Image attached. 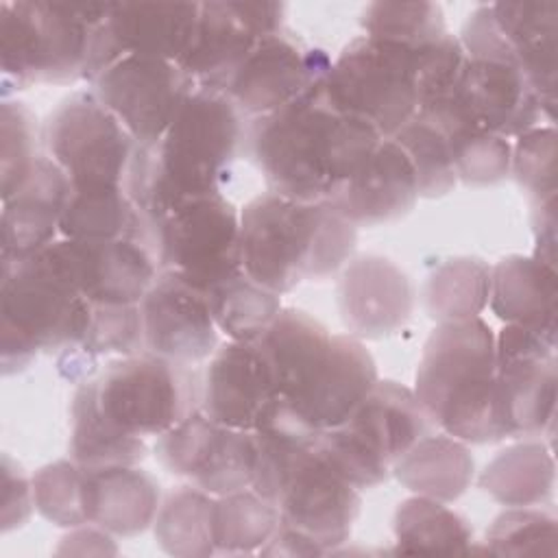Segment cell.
I'll return each mask as SVG.
<instances>
[{
    "label": "cell",
    "mask_w": 558,
    "mask_h": 558,
    "mask_svg": "<svg viewBox=\"0 0 558 558\" xmlns=\"http://www.w3.org/2000/svg\"><path fill=\"white\" fill-rule=\"evenodd\" d=\"M320 83L279 111L248 120L244 144L268 192L305 203L329 201L384 140L331 105Z\"/></svg>",
    "instance_id": "6da1fadb"
},
{
    "label": "cell",
    "mask_w": 558,
    "mask_h": 558,
    "mask_svg": "<svg viewBox=\"0 0 558 558\" xmlns=\"http://www.w3.org/2000/svg\"><path fill=\"white\" fill-rule=\"evenodd\" d=\"M244 116L218 89L196 85L163 137L137 146L126 192L148 222L181 203L222 194L244 146Z\"/></svg>",
    "instance_id": "7a4b0ae2"
},
{
    "label": "cell",
    "mask_w": 558,
    "mask_h": 558,
    "mask_svg": "<svg viewBox=\"0 0 558 558\" xmlns=\"http://www.w3.org/2000/svg\"><path fill=\"white\" fill-rule=\"evenodd\" d=\"M355 244L357 227L327 201L305 203L264 192L240 209L242 268L277 294L336 275Z\"/></svg>",
    "instance_id": "3957f363"
},
{
    "label": "cell",
    "mask_w": 558,
    "mask_h": 558,
    "mask_svg": "<svg viewBox=\"0 0 558 558\" xmlns=\"http://www.w3.org/2000/svg\"><path fill=\"white\" fill-rule=\"evenodd\" d=\"M412 390L445 434L466 445L506 438L497 395L495 333L482 316L438 323L432 329Z\"/></svg>",
    "instance_id": "277c9868"
},
{
    "label": "cell",
    "mask_w": 558,
    "mask_h": 558,
    "mask_svg": "<svg viewBox=\"0 0 558 558\" xmlns=\"http://www.w3.org/2000/svg\"><path fill=\"white\" fill-rule=\"evenodd\" d=\"M92 305L48 255L2 262L0 270V362L2 375L24 371L39 351L76 349L87 331Z\"/></svg>",
    "instance_id": "5b68a950"
},
{
    "label": "cell",
    "mask_w": 558,
    "mask_h": 558,
    "mask_svg": "<svg viewBox=\"0 0 558 558\" xmlns=\"http://www.w3.org/2000/svg\"><path fill=\"white\" fill-rule=\"evenodd\" d=\"M111 2H2V96L41 83L85 78L96 28Z\"/></svg>",
    "instance_id": "8992f818"
},
{
    "label": "cell",
    "mask_w": 558,
    "mask_h": 558,
    "mask_svg": "<svg viewBox=\"0 0 558 558\" xmlns=\"http://www.w3.org/2000/svg\"><path fill=\"white\" fill-rule=\"evenodd\" d=\"M434 429L412 388L377 379L342 425L318 432L316 445L329 466L360 490L386 482L395 462Z\"/></svg>",
    "instance_id": "52a82bcc"
},
{
    "label": "cell",
    "mask_w": 558,
    "mask_h": 558,
    "mask_svg": "<svg viewBox=\"0 0 558 558\" xmlns=\"http://www.w3.org/2000/svg\"><path fill=\"white\" fill-rule=\"evenodd\" d=\"M466 61L451 102L477 126L501 137H519L545 118L538 94L499 33L490 4L477 7L462 26Z\"/></svg>",
    "instance_id": "ba28073f"
},
{
    "label": "cell",
    "mask_w": 558,
    "mask_h": 558,
    "mask_svg": "<svg viewBox=\"0 0 558 558\" xmlns=\"http://www.w3.org/2000/svg\"><path fill=\"white\" fill-rule=\"evenodd\" d=\"M414 48L375 39H351L323 78L331 105L392 137L418 113V78Z\"/></svg>",
    "instance_id": "9c48e42d"
},
{
    "label": "cell",
    "mask_w": 558,
    "mask_h": 558,
    "mask_svg": "<svg viewBox=\"0 0 558 558\" xmlns=\"http://www.w3.org/2000/svg\"><path fill=\"white\" fill-rule=\"evenodd\" d=\"M96 397L126 434L161 436L201 408V381L190 364L144 351L111 362L96 379Z\"/></svg>",
    "instance_id": "30bf717a"
},
{
    "label": "cell",
    "mask_w": 558,
    "mask_h": 558,
    "mask_svg": "<svg viewBox=\"0 0 558 558\" xmlns=\"http://www.w3.org/2000/svg\"><path fill=\"white\" fill-rule=\"evenodd\" d=\"M150 225V251L159 270H170L201 292L240 275V209L225 194L177 205Z\"/></svg>",
    "instance_id": "8fae6325"
},
{
    "label": "cell",
    "mask_w": 558,
    "mask_h": 558,
    "mask_svg": "<svg viewBox=\"0 0 558 558\" xmlns=\"http://www.w3.org/2000/svg\"><path fill=\"white\" fill-rule=\"evenodd\" d=\"M44 142L72 187H124L137 153L131 133L94 92L68 96L48 116Z\"/></svg>",
    "instance_id": "7c38bea8"
},
{
    "label": "cell",
    "mask_w": 558,
    "mask_h": 558,
    "mask_svg": "<svg viewBox=\"0 0 558 558\" xmlns=\"http://www.w3.org/2000/svg\"><path fill=\"white\" fill-rule=\"evenodd\" d=\"M155 458L168 473L220 497L251 488L257 442L253 432L227 427L198 408L157 436Z\"/></svg>",
    "instance_id": "4fadbf2b"
},
{
    "label": "cell",
    "mask_w": 558,
    "mask_h": 558,
    "mask_svg": "<svg viewBox=\"0 0 558 558\" xmlns=\"http://www.w3.org/2000/svg\"><path fill=\"white\" fill-rule=\"evenodd\" d=\"M96 98L122 122L137 146H155L196 87L172 61L122 57L94 81Z\"/></svg>",
    "instance_id": "5bb4252c"
},
{
    "label": "cell",
    "mask_w": 558,
    "mask_h": 558,
    "mask_svg": "<svg viewBox=\"0 0 558 558\" xmlns=\"http://www.w3.org/2000/svg\"><path fill=\"white\" fill-rule=\"evenodd\" d=\"M329 68L331 59L323 48H312L296 35L279 31L262 37L218 92L246 120H253L303 96L327 76Z\"/></svg>",
    "instance_id": "9a60e30c"
},
{
    "label": "cell",
    "mask_w": 558,
    "mask_h": 558,
    "mask_svg": "<svg viewBox=\"0 0 558 558\" xmlns=\"http://www.w3.org/2000/svg\"><path fill=\"white\" fill-rule=\"evenodd\" d=\"M281 2H201L192 41L177 63L194 85L220 89L253 46L283 31Z\"/></svg>",
    "instance_id": "2e32d148"
},
{
    "label": "cell",
    "mask_w": 558,
    "mask_h": 558,
    "mask_svg": "<svg viewBox=\"0 0 558 558\" xmlns=\"http://www.w3.org/2000/svg\"><path fill=\"white\" fill-rule=\"evenodd\" d=\"M46 251L92 305H140L159 275L150 246L137 240L59 238Z\"/></svg>",
    "instance_id": "e0dca14e"
},
{
    "label": "cell",
    "mask_w": 558,
    "mask_h": 558,
    "mask_svg": "<svg viewBox=\"0 0 558 558\" xmlns=\"http://www.w3.org/2000/svg\"><path fill=\"white\" fill-rule=\"evenodd\" d=\"M279 401L272 368L255 340H229L214 351L201 381V410L209 418L255 432Z\"/></svg>",
    "instance_id": "ac0fdd59"
},
{
    "label": "cell",
    "mask_w": 558,
    "mask_h": 558,
    "mask_svg": "<svg viewBox=\"0 0 558 558\" xmlns=\"http://www.w3.org/2000/svg\"><path fill=\"white\" fill-rule=\"evenodd\" d=\"M140 312L146 353L192 366L218 349V327L205 294L170 270H159Z\"/></svg>",
    "instance_id": "d6986e66"
},
{
    "label": "cell",
    "mask_w": 558,
    "mask_h": 558,
    "mask_svg": "<svg viewBox=\"0 0 558 558\" xmlns=\"http://www.w3.org/2000/svg\"><path fill=\"white\" fill-rule=\"evenodd\" d=\"M338 310L347 333L381 340L397 333L412 316L414 288L408 272L384 255L347 262L338 281Z\"/></svg>",
    "instance_id": "ffe728a7"
},
{
    "label": "cell",
    "mask_w": 558,
    "mask_h": 558,
    "mask_svg": "<svg viewBox=\"0 0 558 558\" xmlns=\"http://www.w3.org/2000/svg\"><path fill=\"white\" fill-rule=\"evenodd\" d=\"M377 379V364L364 342L351 333H333L327 357L303 395L281 408L314 432L333 429L353 414Z\"/></svg>",
    "instance_id": "44dd1931"
},
{
    "label": "cell",
    "mask_w": 558,
    "mask_h": 558,
    "mask_svg": "<svg viewBox=\"0 0 558 558\" xmlns=\"http://www.w3.org/2000/svg\"><path fill=\"white\" fill-rule=\"evenodd\" d=\"M414 168L397 142L384 137L364 166L327 201L355 227L403 218L418 201Z\"/></svg>",
    "instance_id": "7402d4cb"
},
{
    "label": "cell",
    "mask_w": 558,
    "mask_h": 558,
    "mask_svg": "<svg viewBox=\"0 0 558 558\" xmlns=\"http://www.w3.org/2000/svg\"><path fill=\"white\" fill-rule=\"evenodd\" d=\"M70 192L68 174L48 155H41L26 181L2 198L0 262L24 259L54 242Z\"/></svg>",
    "instance_id": "603a6c76"
},
{
    "label": "cell",
    "mask_w": 558,
    "mask_h": 558,
    "mask_svg": "<svg viewBox=\"0 0 558 558\" xmlns=\"http://www.w3.org/2000/svg\"><path fill=\"white\" fill-rule=\"evenodd\" d=\"M201 2H111L102 28L118 57H150L179 63L185 54Z\"/></svg>",
    "instance_id": "cb8c5ba5"
},
{
    "label": "cell",
    "mask_w": 558,
    "mask_h": 558,
    "mask_svg": "<svg viewBox=\"0 0 558 558\" xmlns=\"http://www.w3.org/2000/svg\"><path fill=\"white\" fill-rule=\"evenodd\" d=\"M495 24L510 46L517 63L530 78L541 98L545 118H556V41L558 2L556 0H514L490 4Z\"/></svg>",
    "instance_id": "d4e9b609"
},
{
    "label": "cell",
    "mask_w": 558,
    "mask_h": 558,
    "mask_svg": "<svg viewBox=\"0 0 558 558\" xmlns=\"http://www.w3.org/2000/svg\"><path fill=\"white\" fill-rule=\"evenodd\" d=\"M159 504V484L137 464L85 469L87 525L135 536L153 525Z\"/></svg>",
    "instance_id": "484cf974"
},
{
    "label": "cell",
    "mask_w": 558,
    "mask_h": 558,
    "mask_svg": "<svg viewBox=\"0 0 558 558\" xmlns=\"http://www.w3.org/2000/svg\"><path fill=\"white\" fill-rule=\"evenodd\" d=\"M331 336L327 327L296 307H281L255 340L266 355L283 405L296 401L327 357Z\"/></svg>",
    "instance_id": "4316f807"
},
{
    "label": "cell",
    "mask_w": 558,
    "mask_h": 558,
    "mask_svg": "<svg viewBox=\"0 0 558 558\" xmlns=\"http://www.w3.org/2000/svg\"><path fill=\"white\" fill-rule=\"evenodd\" d=\"M558 270L534 255H508L490 268V310L514 325L556 327Z\"/></svg>",
    "instance_id": "83f0119b"
},
{
    "label": "cell",
    "mask_w": 558,
    "mask_h": 558,
    "mask_svg": "<svg viewBox=\"0 0 558 558\" xmlns=\"http://www.w3.org/2000/svg\"><path fill=\"white\" fill-rule=\"evenodd\" d=\"M497 395L506 438H538L556 418V357L497 364Z\"/></svg>",
    "instance_id": "f1b7e54d"
},
{
    "label": "cell",
    "mask_w": 558,
    "mask_h": 558,
    "mask_svg": "<svg viewBox=\"0 0 558 558\" xmlns=\"http://www.w3.org/2000/svg\"><path fill=\"white\" fill-rule=\"evenodd\" d=\"M146 453V438L126 434L100 410L96 379L81 381L70 405V458L85 469H100L133 466Z\"/></svg>",
    "instance_id": "f546056e"
},
{
    "label": "cell",
    "mask_w": 558,
    "mask_h": 558,
    "mask_svg": "<svg viewBox=\"0 0 558 558\" xmlns=\"http://www.w3.org/2000/svg\"><path fill=\"white\" fill-rule=\"evenodd\" d=\"M473 466L466 442L434 432L395 462L392 475L414 495L451 504L469 488Z\"/></svg>",
    "instance_id": "4dcf8cb0"
},
{
    "label": "cell",
    "mask_w": 558,
    "mask_h": 558,
    "mask_svg": "<svg viewBox=\"0 0 558 558\" xmlns=\"http://www.w3.org/2000/svg\"><path fill=\"white\" fill-rule=\"evenodd\" d=\"M59 235L68 240H137L150 246V225L124 187H72Z\"/></svg>",
    "instance_id": "1f68e13d"
},
{
    "label": "cell",
    "mask_w": 558,
    "mask_h": 558,
    "mask_svg": "<svg viewBox=\"0 0 558 558\" xmlns=\"http://www.w3.org/2000/svg\"><path fill=\"white\" fill-rule=\"evenodd\" d=\"M418 113L429 116L442 129L458 181L466 185H495L510 174L512 144L506 137L477 126L451 102Z\"/></svg>",
    "instance_id": "d6a6232c"
},
{
    "label": "cell",
    "mask_w": 558,
    "mask_h": 558,
    "mask_svg": "<svg viewBox=\"0 0 558 558\" xmlns=\"http://www.w3.org/2000/svg\"><path fill=\"white\" fill-rule=\"evenodd\" d=\"M480 486L506 508L538 506L554 490L551 449L536 438H523L499 451L482 471Z\"/></svg>",
    "instance_id": "836d02e7"
},
{
    "label": "cell",
    "mask_w": 558,
    "mask_h": 558,
    "mask_svg": "<svg viewBox=\"0 0 558 558\" xmlns=\"http://www.w3.org/2000/svg\"><path fill=\"white\" fill-rule=\"evenodd\" d=\"M395 538L399 554H469L473 530L466 519L447 504L414 495L395 512Z\"/></svg>",
    "instance_id": "e575fe53"
},
{
    "label": "cell",
    "mask_w": 558,
    "mask_h": 558,
    "mask_svg": "<svg viewBox=\"0 0 558 558\" xmlns=\"http://www.w3.org/2000/svg\"><path fill=\"white\" fill-rule=\"evenodd\" d=\"M214 501V495L196 486H181L172 490L159 504L153 521L157 545L166 554L179 558L216 554Z\"/></svg>",
    "instance_id": "d590c367"
},
{
    "label": "cell",
    "mask_w": 558,
    "mask_h": 558,
    "mask_svg": "<svg viewBox=\"0 0 558 558\" xmlns=\"http://www.w3.org/2000/svg\"><path fill=\"white\" fill-rule=\"evenodd\" d=\"M203 294L218 331L238 342L257 340L281 312V294L259 286L244 270Z\"/></svg>",
    "instance_id": "8d00e7d4"
},
{
    "label": "cell",
    "mask_w": 558,
    "mask_h": 558,
    "mask_svg": "<svg viewBox=\"0 0 558 558\" xmlns=\"http://www.w3.org/2000/svg\"><path fill=\"white\" fill-rule=\"evenodd\" d=\"M490 268L480 257H451L427 277L425 310L436 323L477 318L488 305Z\"/></svg>",
    "instance_id": "74e56055"
},
{
    "label": "cell",
    "mask_w": 558,
    "mask_h": 558,
    "mask_svg": "<svg viewBox=\"0 0 558 558\" xmlns=\"http://www.w3.org/2000/svg\"><path fill=\"white\" fill-rule=\"evenodd\" d=\"M279 525L275 504L253 488L220 495L214 501V545L216 554L259 551Z\"/></svg>",
    "instance_id": "f35d334b"
},
{
    "label": "cell",
    "mask_w": 558,
    "mask_h": 558,
    "mask_svg": "<svg viewBox=\"0 0 558 558\" xmlns=\"http://www.w3.org/2000/svg\"><path fill=\"white\" fill-rule=\"evenodd\" d=\"M390 140L410 159L418 181V196L438 198L456 187L458 179L447 137L429 116L416 113Z\"/></svg>",
    "instance_id": "ab89813d"
},
{
    "label": "cell",
    "mask_w": 558,
    "mask_h": 558,
    "mask_svg": "<svg viewBox=\"0 0 558 558\" xmlns=\"http://www.w3.org/2000/svg\"><path fill=\"white\" fill-rule=\"evenodd\" d=\"M360 24L368 37L414 50L447 33L442 9L436 2H371L362 11Z\"/></svg>",
    "instance_id": "60d3db41"
},
{
    "label": "cell",
    "mask_w": 558,
    "mask_h": 558,
    "mask_svg": "<svg viewBox=\"0 0 558 558\" xmlns=\"http://www.w3.org/2000/svg\"><path fill=\"white\" fill-rule=\"evenodd\" d=\"M35 510L59 527L87 525L85 512V469L70 460L41 466L33 477Z\"/></svg>",
    "instance_id": "b9f144b4"
},
{
    "label": "cell",
    "mask_w": 558,
    "mask_h": 558,
    "mask_svg": "<svg viewBox=\"0 0 558 558\" xmlns=\"http://www.w3.org/2000/svg\"><path fill=\"white\" fill-rule=\"evenodd\" d=\"M484 549L497 556H556V519L532 506L508 508L486 530Z\"/></svg>",
    "instance_id": "7bdbcfd3"
},
{
    "label": "cell",
    "mask_w": 558,
    "mask_h": 558,
    "mask_svg": "<svg viewBox=\"0 0 558 558\" xmlns=\"http://www.w3.org/2000/svg\"><path fill=\"white\" fill-rule=\"evenodd\" d=\"M74 351L92 362L100 355L129 357L144 353L140 305H92L87 331Z\"/></svg>",
    "instance_id": "ee69618b"
},
{
    "label": "cell",
    "mask_w": 558,
    "mask_h": 558,
    "mask_svg": "<svg viewBox=\"0 0 558 558\" xmlns=\"http://www.w3.org/2000/svg\"><path fill=\"white\" fill-rule=\"evenodd\" d=\"M33 111L20 102L4 98L0 105V177L2 198L11 196L31 174L37 155V124Z\"/></svg>",
    "instance_id": "f6af8a7d"
},
{
    "label": "cell",
    "mask_w": 558,
    "mask_h": 558,
    "mask_svg": "<svg viewBox=\"0 0 558 558\" xmlns=\"http://www.w3.org/2000/svg\"><path fill=\"white\" fill-rule=\"evenodd\" d=\"M510 174L532 203L556 196V129L538 124L512 146Z\"/></svg>",
    "instance_id": "bcb514c9"
},
{
    "label": "cell",
    "mask_w": 558,
    "mask_h": 558,
    "mask_svg": "<svg viewBox=\"0 0 558 558\" xmlns=\"http://www.w3.org/2000/svg\"><path fill=\"white\" fill-rule=\"evenodd\" d=\"M466 52L460 39L445 33L434 44L418 48L416 52V78H418V111H429L442 105L460 81Z\"/></svg>",
    "instance_id": "7dc6e473"
},
{
    "label": "cell",
    "mask_w": 558,
    "mask_h": 558,
    "mask_svg": "<svg viewBox=\"0 0 558 558\" xmlns=\"http://www.w3.org/2000/svg\"><path fill=\"white\" fill-rule=\"evenodd\" d=\"M556 329L558 327H532L508 323L495 336L497 364L549 360L556 357Z\"/></svg>",
    "instance_id": "c3c4849f"
},
{
    "label": "cell",
    "mask_w": 558,
    "mask_h": 558,
    "mask_svg": "<svg viewBox=\"0 0 558 558\" xmlns=\"http://www.w3.org/2000/svg\"><path fill=\"white\" fill-rule=\"evenodd\" d=\"M0 530L7 534L24 525L35 508L33 480H28L22 469L4 453L2 456V497H0Z\"/></svg>",
    "instance_id": "681fc988"
},
{
    "label": "cell",
    "mask_w": 558,
    "mask_h": 558,
    "mask_svg": "<svg viewBox=\"0 0 558 558\" xmlns=\"http://www.w3.org/2000/svg\"><path fill=\"white\" fill-rule=\"evenodd\" d=\"M534 257L556 268V196L532 203Z\"/></svg>",
    "instance_id": "f907efd6"
}]
</instances>
